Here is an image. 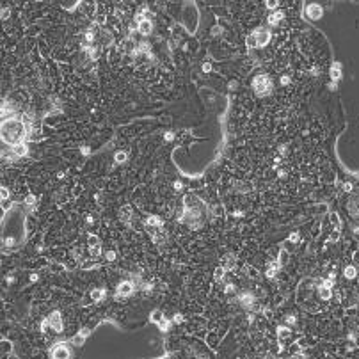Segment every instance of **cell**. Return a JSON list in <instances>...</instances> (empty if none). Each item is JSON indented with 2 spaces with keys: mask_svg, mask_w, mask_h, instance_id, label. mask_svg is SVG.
<instances>
[{
  "mask_svg": "<svg viewBox=\"0 0 359 359\" xmlns=\"http://www.w3.org/2000/svg\"><path fill=\"white\" fill-rule=\"evenodd\" d=\"M222 260H224V265H226V268H233V267H235V258H233L231 254H226Z\"/></svg>",
  "mask_w": 359,
  "mask_h": 359,
  "instance_id": "obj_14",
  "label": "cell"
},
{
  "mask_svg": "<svg viewBox=\"0 0 359 359\" xmlns=\"http://www.w3.org/2000/svg\"><path fill=\"white\" fill-rule=\"evenodd\" d=\"M286 260H288V252H286V251H281V254H279V261H281V263H286Z\"/></svg>",
  "mask_w": 359,
  "mask_h": 359,
  "instance_id": "obj_25",
  "label": "cell"
},
{
  "mask_svg": "<svg viewBox=\"0 0 359 359\" xmlns=\"http://www.w3.org/2000/svg\"><path fill=\"white\" fill-rule=\"evenodd\" d=\"M249 274H251V277H256V276H258V270H252V268H249Z\"/></svg>",
  "mask_w": 359,
  "mask_h": 359,
  "instance_id": "obj_33",
  "label": "cell"
},
{
  "mask_svg": "<svg viewBox=\"0 0 359 359\" xmlns=\"http://www.w3.org/2000/svg\"><path fill=\"white\" fill-rule=\"evenodd\" d=\"M254 37H256V41H258V46H265V44L268 43V39H270V34H268V30H265V29H258L256 30V34H254Z\"/></svg>",
  "mask_w": 359,
  "mask_h": 359,
  "instance_id": "obj_3",
  "label": "cell"
},
{
  "mask_svg": "<svg viewBox=\"0 0 359 359\" xmlns=\"http://www.w3.org/2000/svg\"><path fill=\"white\" fill-rule=\"evenodd\" d=\"M306 15H308L311 20H320V16H322V7L316 6V4H309V6H306Z\"/></svg>",
  "mask_w": 359,
  "mask_h": 359,
  "instance_id": "obj_2",
  "label": "cell"
},
{
  "mask_svg": "<svg viewBox=\"0 0 359 359\" xmlns=\"http://www.w3.org/2000/svg\"><path fill=\"white\" fill-rule=\"evenodd\" d=\"M345 276H347V277H348V279H352V277H356V268H354V267H347V268H345Z\"/></svg>",
  "mask_w": 359,
  "mask_h": 359,
  "instance_id": "obj_17",
  "label": "cell"
},
{
  "mask_svg": "<svg viewBox=\"0 0 359 359\" xmlns=\"http://www.w3.org/2000/svg\"><path fill=\"white\" fill-rule=\"evenodd\" d=\"M267 7H268V9H276V7H277V2H276V0H272V2H267Z\"/></svg>",
  "mask_w": 359,
  "mask_h": 359,
  "instance_id": "obj_26",
  "label": "cell"
},
{
  "mask_svg": "<svg viewBox=\"0 0 359 359\" xmlns=\"http://www.w3.org/2000/svg\"><path fill=\"white\" fill-rule=\"evenodd\" d=\"M53 359H70V350L66 348L64 345H57L55 348H53Z\"/></svg>",
  "mask_w": 359,
  "mask_h": 359,
  "instance_id": "obj_5",
  "label": "cell"
},
{
  "mask_svg": "<svg viewBox=\"0 0 359 359\" xmlns=\"http://www.w3.org/2000/svg\"><path fill=\"white\" fill-rule=\"evenodd\" d=\"M121 46H123V50H132L133 43H132V39H128V41H125V43H123Z\"/></svg>",
  "mask_w": 359,
  "mask_h": 359,
  "instance_id": "obj_24",
  "label": "cell"
},
{
  "mask_svg": "<svg viewBox=\"0 0 359 359\" xmlns=\"http://www.w3.org/2000/svg\"><path fill=\"white\" fill-rule=\"evenodd\" d=\"M350 188H352L350 183H345V190H347V192H350Z\"/></svg>",
  "mask_w": 359,
  "mask_h": 359,
  "instance_id": "obj_35",
  "label": "cell"
},
{
  "mask_svg": "<svg viewBox=\"0 0 359 359\" xmlns=\"http://www.w3.org/2000/svg\"><path fill=\"white\" fill-rule=\"evenodd\" d=\"M245 43H247V46H249V48H254V46H258V41H256V37H254V36H247Z\"/></svg>",
  "mask_w": 359,
  "mask_h": 359,
  "instance_id": "obj_16",
  "label": "cell"
},
{
  "mask_svg": "<svg viewBox=\"0 0 359 359\" xmlns=\"http://www.w3.org/2000/svg\"><path fill=\"white\" fill-rule=\"evenodd\" d=\"M331 78L334 80V82L341 78V66H340V62H334L332 64V68H331Z\"/></svg>",
  "mask_w": 359,
  "mask_h": 359,
  "instance_id": "obj_8",
  "label": "cell"
},
{
  "mask_svg": "<svg viewBox=\"0 0 359 359\" xmlns=\"http://www.w3.org/2000/svg\"><path fill=\"white\" fill-rule=\"evenodd\" d=\"M151 318H153V322L162 323V313H160V311H153V313H151Z\"/></svg>",
  "mask_w": 359,
  "mask_h": 359,
  "instance_id": "obj_22",
  "label": "cell"
},
{
  "mask_svg": "<svg viewBox=\"0 0 359 359\" xmlns=\"http://www.w3.org/2000/svg\"><path fill=\"white\" fill-rule=\"evenodd\" d=\"M174 187H176V188L180 190V188H181V181H176V183H174Z\"/></svg>",
  "mask_w": 359,
  "mask_h": 359,
  "instance_id": "obj_36",
  "label": "cell"
},
{
  "mask_svg": "<svg viewBox=\"0 0 359 359\" xmlns=\"http://www.w3.org/2000/svg\"><path fill=\"white\" fill-rule=\"evenodd\" d=\"M91 297H93V301H100V299H103V290H93Z\"/></svg>",
  "mask_w": 359,
  "mask_h": 359,
  "instance_id": "obj_18",
  "label": "cell"
},
{
  "mask_svg": "<svg viewBox=\"0 0 359 359\" xmlns=\"http://www.w3.org/2000/svg\"><path fill=\"white\" fill-rule=\"evenodd\" d=\"M7 16H9V9H4V11H2V20H6Z\"/></svg>",
  "mask_w": 359,
  "mask_h": 359,
  "instance_id": "obj_29",
  "label": "cell"
},
{
  "mask_svg": "<svg viewBox=\"0 0 359 359\" xmlns=\"http://www.w3.org/2000/svg\"><path fill=\"white\" fill-rule=\"evenodd\" d=\"M119 295H130L132 292H133V285L130 283V281H125V283H121L119 285Z\"/></svg>",
  "mask_w": 359,
  "mask_h": 359,
  "instance_id": "obj_6",
  "label": "cell"
},
{
  "mask_svg": "<svg viewBox=\"0 0 359 359\" xmlns=\"http://www.w3.org/2000/svg\"><path fill=\"white\" fill-rule=\"evenodd\" d=\"M210 70H212V66H210L208 62H206V64H203V71H210Z\"/></svg>",
  "mask_w": 359,
  "mask_h": 359,
  "instance_id": "obj_31",
  "label": "cell"
},
{
  "mask_svg": "<svg viewBox=\"0 0 359 359\" xmlns=\"http://www.w3.org/2000/svg\"><path fill=\"white\" fill-rule=\"evenodd\" d=\"M7 196H9L7 188H2V199H4V201H6V199H7Z\"/></svg>",
  "mask_w": 359,
  "mask_h": 359,
  "instance_id": "obj_27",
  "label": "cell"
},
{
  "mask_svg": "<svg viewBox=\"0 0 359 359\" xmlns=\"http://www.w3.org/2000/svg\"><path fill=\"white\" fill-rule=\"evenodd\" d=\"M281 84H290V78L288 77H281Z\"/></svg>",
  "mask_w": 359,
  "mask_h": 359,
  "instance_id": "obj_32",
  "label": "cell"
},
{
  "mask_svg": "<svg viewBox=\"0 0 359 359\" xmlns=\"http://www.w3.org/2000/svg\"><path fill=\"white\" fill-rule=\"evenodd\" d=\"M87 244H89V247H91V249H94V247H98V245H100V240H98V237H96V235H91V237H89V240H87Z\"/></svg>",
  "mask_w": 359,
  "mask_h": 359,
  "instance_id": "obj_15",
  "label": "cell"
},
{
  "mask_svg": "<svg viewBox=\"0 0 359 359\" xmlns=\"http://www.w3.org/2000/svg\"><path fill=\"white\" fill-rule=\"evenodd\" d=\"M148 224H150V226H162V221H160L158 217H150V219H148Z\"/></svg>",
  "mask_w": 359,
  "mask_h": 359,
  "instance_id": "obj_19",
  "label": "cell"
},
{
  "mask_svg": "<svg viewBox=\"0 0 359 359\" xmlns=\"http://www.w3.org/2000/svg\"><path fill=\"white\" fill-rule=\"evenodd\" d=\"M252 87H254V91H256L260 96H265L267 93L272 91V82H270V78L265 77V75H258V77L254 78V82H252Z\"/></svg>",
  "mask_w": 359,
  "mask_h": 359,
  "instance_id": "obj_1",
  "label": "cell"
},
{
  "mask_svg": "<svg viewBox=\"0 0 359 359\" xmlns=\"http://www.w3.org/2000/svg\"><path fill=\"white\" fill-rule=\"evenodd\" d=\"M48 322H50V325H52V327H53L55 331H57V332H61V331H62V320H61V313H59V311L52 313L50 318H48Z\"/></svg>",
  "mask_w": 359,
  "mask_h": 359,
  "instance_id": "obj_4",
  "label": "cell"
},
{
  "mask_svg": "<svg viewBox=\"0 0 359 359\" xmlns=\"http://www.w3.org/2000/svg\"><path fill=\"white\" fill-rule=\"evenodd\" d=\"M151 30H153V23H151L150 20H144V22L139 23V32H141V34L146 36V34H150Z\"/></svg>",
  "mask_w": 359,
  "mask_h": 359,
  "instance_id": "obj_7",
  "label": "cell"
},
{
  "mask_svg": "<svg viewBox=\"0 0 359 359\" xmlns=\"http://www.w3.org/2000/svg\"><path fill=\"white\" fill-rule=\"evenodd\" d=\"M114 158H116V162H125V160H126V153H125V151H117Z\"/></svg>",
  "mask_w": 359,
  "mask_h": 359,
  "instance_id": "obj_21",
  "label": "cell"
},
{
  "mask_svg": "<svg viewBox=\"0 0 359 359\" xmlns=\"http://www.w3.org/2000/svg\"><path fill=\"white\" fill-rule=\"evenodd\" d=\"M290 240H292V242H297V240H299V235H297V233H292V235H290Z\"/></svg>",
  "mask_w": 359,
  "mask_h": 359,
  "instance_id": "obj_28",
  "label": "cell"
},
{
  "mask_svg": "<svg viewBox=\"0 0 359 359\" xmlns=\"http://www.w3.org/2000/svg\"><path fill=\"white\" fill-rule=\"evenodd\" d=\"M277 268H279V263H268V267H267V276L268 277H274V274H276Z\"/></svg>",
  "mask_w": 359,
  "mask_h": 359,
  "instance_id": "obj_13",
  "label": "cell"
},
{
  "mask_svg": "<svg viewBox=\"0 0 359 359\" xmlns=\"http://www.w3.org/2000/svg\"><path fill=\"white\" fill-rule=\"evenodd\" d=\"M25 203H29V205H32V203H34V196H27V199H25Z\"/></svg>",
  "mask_w": 359,
  "mask_h": 359,
  "instance_id": "obj_30",
  "label": "cell"
},
{
  "mask_svg": "<svg viewBox=\"0 0 359 359\" xmlns=\"http://www.w3.org/2000/svg\"><path fill=\"white\" fill-rule=\"evenodd\" d=\"M116 258V254H114V252H112V251H110V252H107V260H114Z\"/></svg>",
  "mask_w": 359,
  "mask_h": 359,
  "instance_id": "obj_34",
  "label": "cell"
},
{
  "mask_svg": "<svg viewBox=\"0 0 359 359\" xmlns=\"http://www.w3.org/2000/svg\"><path fill=\"white\" fill-rule=\"evenodd\" d=\"M320 295H322V299H331V290L329 288L322 286L320 288Z\"/></svg>",
  "mask_w": 359,
  "mask_h": 359,
  "instance_id": "obj_20",
  "label": "cell"
},
{
  "mask_svg": "<svg viewBox=\"0 0 359 359\" xmlns=\"http://www.w3.org/2000/svg\"><path fill=\"white\" fill-rule=\"evenodd\" d=\"M224 276V267H217L215 268V279H222Z\"/></svg>",
  "mask_w": 359,
  "mask_h": 359,
  "instance_id": "obj_23",
  "label": "cell"
},
{
  "mask_svg": "<svg viewBox=\"0 0 359 359\" xmlns=\"http://www.w3.org/2000/svg\"><path fill=\"white\" fill-rule=\"evenodd\" d=\"M240 302L244 304L245 308H249L251 304H254V297H252L251 294H244V295H242V297H240Z\"/></svg>",
  "mask_w": 359,
  "mask_h": 359,
  "instance_id": "obj_11",
  "label": "cell"
},
{
  "mask_svg": "<svg viewBox=\"0 0 359 359\" xmlns=\"http://www.w3.org/2000/svg\"><path fill=\"white\" fill-rule=\"evenodd\" d=\"M13 151H15V155H18V157H23V155H27V146L23 142H18V144H15Z\"/></svg>",
  "mask_w": 359,
  "mask_h": 359,
  "instance_id": "obj_9",
  "label": "cell"
},
{
  "mask_svg": "<svg viewBox=\"0 0 359 359\" xmlns=\"http://www.w3.org/2000/svg\"><path fill=\"white\" fill-rule=\"evenodd\" d=\"M281 20H283V11H276V13L268 18V23H270V25H277Z\"/></svg>",
  "mask_w": 359,
  "mask_h": 359,
  "instance_id": "obj_10",
  "label": "cell"
},
{
  "mask_svg": "<svg viewBox=\"0 0 359 359\" xmlns=\"http://www.w3.org/2000/svg\"><path fill=\"white\" fill-rule=\"evenodd\" d=\"M119 215H121V219H125V221H130V217H132V208H130V206H123V208L119 210Z\"/></svg>",
  "mask_w": 359,
  "mask_h": 359,
  "instance_id": "obj_12",
  "label": "cell"
}]
</instances>
